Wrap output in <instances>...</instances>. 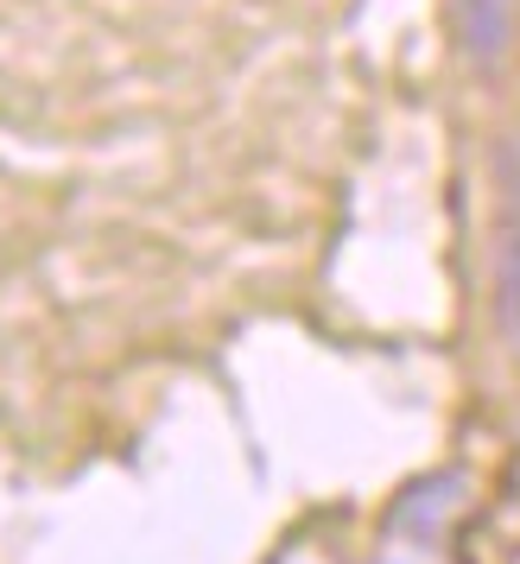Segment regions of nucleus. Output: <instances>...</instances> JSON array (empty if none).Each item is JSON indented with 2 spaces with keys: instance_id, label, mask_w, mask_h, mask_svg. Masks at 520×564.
Segmentation results:
<instances>
[{
  "instance_id": "f257e3e1",
  "label": "nucleus",
  "mask_w": 520,
  "mask_h": 564,
  "mask_svg": "<svg viewBox=\"0 0 520 564\" xmlns=\"http://www.w3.org/2000/svg\"><path fill=\"white\" fill-rule=\"evenodd\" d=\"M457 13V39L476 70H495L501 52H508V0H451Z\"/></svg>"
},
{
  "instance_id": "f03ea898",
  "label": "nucleus",
  "mask_w": 520,
  "mask_h": 564,
  "mask_svg": "<svg viewBox=\"0 0 520 564\" xmlns=\"http://www.w3.org/2000/svg\"><path fill=\"white\" fill-rule=\"evenodd\" d=\"M495 280H501V324H508V336L520 343V197H514V216H508V229H501Z\"/></svg>"
}]
</instances>
